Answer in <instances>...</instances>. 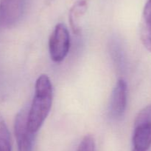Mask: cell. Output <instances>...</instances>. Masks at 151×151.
Segmentation results:
<instances>
[{"mask_svg": "<svg viewBox=\"0 0 151 151\" xmlns=\"http://www.w3.org/2000/svg\"><path fill=\"white\" fill-rule=\"evenodd\" d=\"M70 48V36L64 24L59 23L55 27L49 39V51L51 59L61 62L68 55Z\"/></svg>", "mask_w": 151, "mask_h": 151, "instance_id": "2", "label": "cell"}, {"mask_svg": "<svg viewBox=\"0 0 151 151\" xmlns=\"http://www.w3.org/2000/svg\"><path fill=\"white\" fill-rule=\"evenodd\" d=\"M151 146V122H134L132 151H147Z\"/></svg>", "mask_w": 151, "mask_h": 151, "instance_id": "6", "label": "cell"}, {"mask_svg": "<svg viewBox=\"0 0 151 151\" xmlns=\"http://www.w3.org/2000/svg\"><path fill=\"white\" fill-rule=\"evenodd\" d=\"M128 87L125 81L119 78L116 82L111 101L110 112L113 118H118L123 115L127 107Z\"/></svg>", "mask_w": 151, "mask_h": 151, "instance_id": "5", "label": "cell"}, {"mask_svg": "<svg viewBox=\"0 0 151 151\" xmlns=\"http://www.w3.org/2000/svg\"><path fill=\"white\" fill-rule=\"evenodd\" d=\"M52 104V85L48 76L41 74L35 85V96L27 114V126L32 133L38 131L50 113Z\"/></svg>", "mask_w": 151, "mask_h": 151, "instance_id": "1", "label": "cell"}, {"mask_svg": "<svg viewBox=\"0 0 151 151\" xmlns=\"http://www.w3.org/2000/svg\"><path fill=\"white\" fill-rule=\"evenodd\" d=\"M77 151H96L95 142L93 136L87 134L83 138Z\"/></svg>", "mask_w": 151, "mask_h": 151, "instance_id": "9", "label": "cell"}, {"mask_svg": "<svg viewBox=\"0 0 151 151\" xmlns=\"http://www.w3.org/2000/svg\"><path fill=\"white\" fill-rule=\"evenodd\" d=\"M25 0H1L0 2V27L14 26L23 16Z\"/></svg>", "mask_w": 151, "mask_h": 151, "instance_id": "4", "label": "cell"}, {"mask_svg": "<svg viewBox=\"0 0 151 151\" xmlns=\"http://www.w3.org/2000/svg\"><path fill=\"white\" fill-rule=\"evenodd\" d=\"M140 35L143 45L151 53V28L142 25Z\"/></svg>", "mask_w": 151, "mask_h": 151, "instance_id": "10", "label": "cell"}, {"mask_svg": "<svg viewBox=\"0 0 151 151\" xmlns=\"http://www.w3.org/2000/svg\"><path fill=\"white\" fill-rule=\"evenodd\" d=\"M134 122H151V105H147L139 111Z\"/></svg>", "mask_w": 151, "mask_h": 151, "instance_id": "11", "label": "cell"}, {"mask_svg": "<svg viewBox=\"0 0 151 151\" xmlns=\"http://www.w3.org/2000/svg\"><path fill=\"white\" fill-rule=\"evenodd\" d=\"M88 4L85 0L77 1L72 5L69 13V21L74 33L78 34L81 31V19L87 10Z\"/></svg>", "mask_w": 151, "mask_h": 151, "instance_id": "7", "label": "cell"}, {"mask_svg": "<svg viewBox=\"0 0 151 151\" xmlns=\"http://www.w3.org/2000/svg\"><path fill=\"white\" fill-rule=\"evenodd\" d=\"M28 110L24 108L16 115L14 121V133L17 142L18 151H32L35 133L27 126Z\"/></svg>", "mask_w": 151, "mask_h": 151, "instance_id": "3", "label": "cell"}, {"mask_svg": "<svg viewBox=\"0 0 151 151\" xmlns=\"http://www.w3.org/2000/svg\"><path fill=\"white\" fill-rule=\"evenodd\" d=\"M142 25L151 28V0H147L144 7Z\"/></svg>", "mask_w": 151, "mask_h": 151, "instance_id": "12", "label": "cell"}, {"mask_svg": "<svg viewBox=\"0 0 151 151\" xmlns=\"http://www.w3.org/2000/svg\"><path fill=\"white\" fill-rule=\"evenodd\" d=\"M0 151H11L10 132L1 115H0Z\"/></svg>", "mask_w": 151, "mask_h": 151, "instance_id": "8", "label": "cell"}, {"mask_svg": "<svg viewBox=\"0 0 151 151\" xmlns=\"http://www.w3.org/2000/svg\"><path fill=\"white\" fill-rule=\"evenodd\" d=\"M52 1V0H46V1H47V3H50Z\"/></svg>", "mask_w": 151, "mask_h": 151, "instance_id": "13", "label": "cell"}]
</instances>
